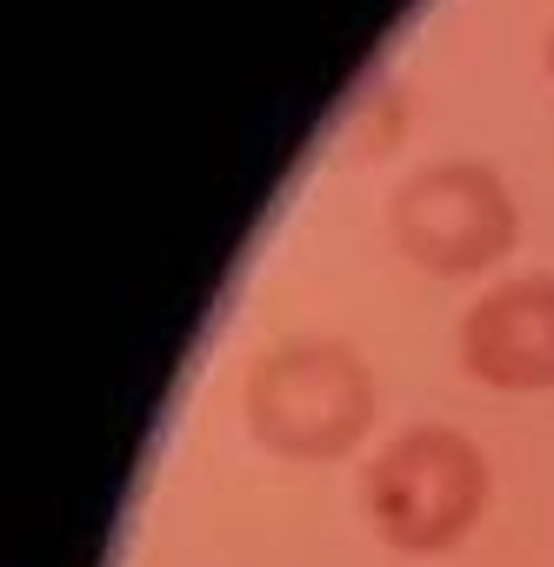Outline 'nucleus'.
<instances>
[{
	"label": "nucleus",
	"instance_id": "nucleus-1",
	"mask_svg": "<svg viewBox=\"0 0 554 567\" xmlns=\"http://www.w3.org/2000/svg\"><path fill=\"white\" fill-rule=\"evenodd\" d=\"M247 427L288 461H341L375 427V374L348 341H281L247 368Z\"/></svg>",
	"mask_w": 554,
	"mask_h": 567
},
{
	"label": "nucleus",
	"instance_id": "nucleus-2",
	"mask_svg": "<svg viewBox=\"0 0 554 567\" xmlns=\"http://www.w3.org/2000/svg\"><path fill=\"white\" fill-rule=\"evenodd\" d=\"M488 454L441 421L401 427L361 474L368 520L401 554H448L488 507Z\"/></svg>",
	"mask_w": 554,
	"mask_h": 567
},
{
	"label": "nucleus",
	"instance_id": "nucleus-3",
	"mask_svg": "<svg viewBox=\"0 0 554 567\" xmlns=\"http://www.w3.org/2000/svg\"><path fill=\"white\" fill-rule=\"evenodd\" d=\"M388 227H394V247L421 274L468 280V274H488L514 247L521 214H514L507 181L488 161H428L394 187Z\"/></svg>",
	"mask_w": 554,
	"mask_h": 567
},
{
	"label": "nucleus",
	"instance_id": "nucleus-4",
	"mask_svg": "<svg viewBox=\"0 0 554 567\" xmlns=\"http://www.w3.org/2000/svg\"><path fill=\"white\" fill-rule=\"evenodd\" d=\"M461 368L507 394L554 388V274H507L461 315Z\"/></svg>",
	"mask_w": 554,
	"mask_h": 567
},
{
	"label": "nucleus",
	"instance_id": "nucleus-5",
	"mask_svg": "<svg viewBox=\"0 0 554 567\" xmlns=\"http://www.w3.org/2000/svg\"><path fill=\"white\" fill-rule=\"evenodd\" d=\"M547 74H554V28H547Z\"/></svg>",
	"mask_w": 554,
	"mask_h": 567
}]
</instances>
